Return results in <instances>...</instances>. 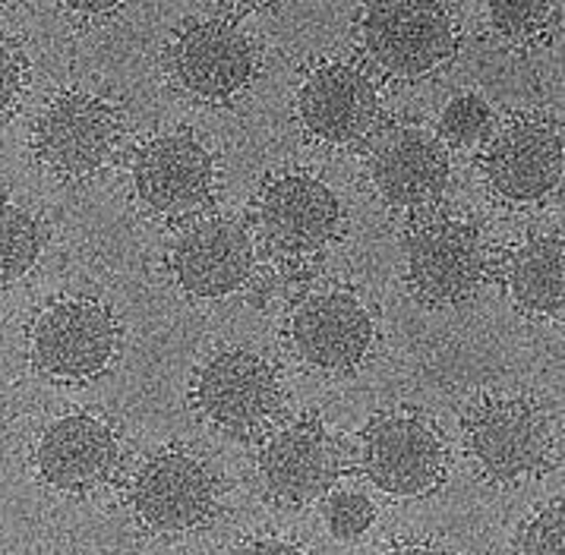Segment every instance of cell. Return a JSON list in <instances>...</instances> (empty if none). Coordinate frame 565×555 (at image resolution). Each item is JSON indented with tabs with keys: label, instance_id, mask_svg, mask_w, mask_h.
Here are the masks:
<instances>
[{
	"label": "cell",
	"instance_id": "14",
	"mask_svg": "<svg viewBox=\"0 0 565 555\" xmlns=\"http://www.w3.org/2000/svg\"><path fill=\"white\" fill-rule=\"evenodd\" d=\"M256 227L271 253L307 259L335 241L341 227L339 196L317 174H275L256 193Z\"/></svg>",
	"mask_w": 565,
	"mask_h": 555
},
{
	"label": "cell",
	"instance_id": "18",
	"mask_svg": "<svg viewBox=\"0 0 565 555\" xmlns=\"http://www.w3.org/2000/svg\"><path fill=\"white\" fill-rule=\"evenodd\" d=\"M120 467V439L105 417L67 414L47 426L35 445L39 480L64 495H89Z\"/></svg>",
	"mask_w": 565,
	"mask_h": 555
},
{
	"label": "cell",
	"instance_id": "9",
	"mask_svg": "<svg viewBox=\"0 0 565 555\" xmlns=\"http://www.w3.org/2000/svg\"><path fill=\"white\" fill-rule=\"evenodd\" d=\"M366 142V180L373 193L402 212H424L443 200L449 186V149L439 136L424 130L420 124H385L373 127Z\"/></svg>",
	"mask_w": 565,
	"mask_h": 555
},
{
	"label": "cell",
	"instance_id": "8",
	"mask_svg": "<svg viewBox=\"0 0 565 555\" xmlns=\"http://www.w3.org/2000/svg\"><path fill=\"white\" fill-rule=\"evenodd\" d=\"M124 120L111 102L89 92H64L32 127V156L61 180H86L111 164Z\"/></svg>",
	"mask_w": 565,
	"mask_h": 555
},
{
	"label": "cell",
	"instance_id": "10",
	"mask_svg": "<svg viewBox=\"0 0 565 555\" xmlns=\"http://www.w3.org/2000/svg\"><path fill=\"white\" fill-rule=\"evenodd\" d=\"M127 499L146 531L186 533L212 521L218 509V483L193 451L161 448L136 467Z\"/></svg>",
	"mask_w": 565,
	"mask_h": 555
},
{
	"label": "cell",
	"instance_id": "2",
	"mask_svg": "<svg viewBox=\"0 0 565 555\" xmlns=\"http://www.w3.org/2000/svg\"><path fill=\"white\" fill-rule=\"evenodd\" d=\"M465 448L483 480L515 487L553 465V426L534 398L497 395L468 414Z\"/></svg>",
	"mask_w": 565,
	"mask_h": 555
},
{
	"label": "cell",
	"instance_id": "26",
	"mask_svg": "<svg viewBox=\"0 0 565 555\" xmlns=\"http://www.w3.org/2000/svg\"><path fill=\"white\" fill-rule=\"evenodd\" d=\"M237 549H253V553H303V543H291L281 536H249L244 543H237Z\"/></svg>",
	"mask_w": 565,
	"mask_h": 555
},
{
	"label": "cell",
	"instance_id": "21",
	"mask_svg": "<svg viewBox=\"0 0 565 555\" xmlns=\"http://www.w3.org/2000/svg\"><path fill=\"white\" fill-rule=\"evenodd\" d=\"M487 13L502 42L531 45L553 29L559 0H487Z\"/></svg>",
	"mask_w": 565,
	"mask_h": 555
},
{
	"label": "cell",
	"instance_id": "25",
	"mask_svg": "<svg viewBox=\"0 0 565 555\" xmlns=\"http://www.w3.org/2000/svg\"><path fill=\"white\" fill-rule=\"evenodd\" d=\"M25 86H29V64L23 51L13 42L0 39V120H7L20 108Z\"/></svg>",
	"mask_w": 565,
	"mask_h": 555
},
{
	"label": "cell",
	"instance_id": "24",
	"mask_svg": "<svg viewBox=\"0 0 565 555\" xmlns=\"http://www.w3.org/2000/svg\"><path fill=\"white\" fill-rule=\"evenodd\" d=\"M565 546V509L563 499L546 502L534 517H527L515 533L512 549L524 555H556Z\"/></svg>",
	"mask_w": 565,
	"mask_h": 555
},
{
	"label": "cell",
	"instance_id": "3",
	"mask_svg": "<svg viewBox=\"0 0 565 555\" xmlns=\"http://www.w3.org/2000/svg\"><path fill=\"white\" fill-rule=\"evenodd\" d=\"M490 246L483 231L458 215H424L405 237V278L411 293L430 307H455L483 288Z\"/></svg>",
	"mask_w": 565,
	"mask_h": 555
},
{
	"label": "cell",
	"instance_id": "6",
	"mask_svg": "<svg viewBox=\"0 0 565 555\" xmlns=\"http://www.w3.org/2000/svg\"><path fill=\"white\" fill-rule=\"evenodd\" d=\"M164 70L171 86L186 98L225 105L247 92L259 70V51L231 20H190L164 47Z\"/></svg>",
	"mask_w": 565,
	"mask_h": 555
},
{
	"label": "cell",
	"instance_id": "12",
	"mask_svg": "<svg viewBox=\"0 0 565 555\" xmlns=\"http://www.w3.org/2000/svg\"><path fill=\"white\" fill-rule=\"evenodd\" d=\"M563 127L541 114L509 120L483 146V180L497 200L537 205L563 186Z\"/></svg>",
	"mask_w": 565,
	"mask_h": 555
},
{
	"label": "cell",
	"instance_id": "5",
	"mask_svg": "<svg viewBox=\"0 0 565 555\" xmlns=\"http://www.w3.org/2000/svg\"><path fill=\"white\" fill-rule=\"evenodd\" d=\"M285 392L266 356L247 348H227L205 360L193 378V407L209 426L237 442L271 433L281 417Z\"/></svg>",
	"mask_w": 565,
	"mask_h": 555
},
{
	"label": "cell",
	"instance_id": "4",
	"mask_svg": "<svg viewBox=\"0 0 565 555\" xmlns=\"http://www.w3.org/2000/svg\"><path fill=\"white\" fill-rule=\"evenodd\" d=\"M29 360L51 382L76 385L102 376L120 348V322L102 300L61 297L29 325Z\"/></svg>",
	"mask_w": 565,
	"mask_h": 555
},
{
	"label": "cell",
	"instance_id": "13",
	"mask_svg": "<svg viewBox=\"0 0 565 555\" xmlns=\"http://www.w3.org/2000/svg\"><path fill=\"white\" fill-rule=\"evenodd\" d=\"M256 268L247 227L218 215H196L168 246V275L190 300H222L247 288Z\"/></svg>",
	"mask_w": 565,
	"mask_h": 555
},
{
	"label": "cell",
	"instance_id": "15",
	"mask_svg": "<svg viewBox=\"0 0 565 555\" xmlns=\"http://www.w3.org/2000/svg\"><path fill=\"white\" fill-rule=\"evenodd\" d=\"M341 473L339 439L319 417H300L266 433L259 477L275 502L303 509L329 495Z\"/></svg>",
	"mask_w": 565,
	"mask_h": 555
},
{
	"label": "cell",
	"instance_id": "22",
	"mask_svg": "<svg viewBox=\"0 0 565 555\" xmlns=\"http://www.w3.org/2000/svg\"><path fill=\"white\" fill-rule=\"evenodd\" d=\"M493 130H497V120L480 95H455L439 114L436 136L446 149L471 152V149H483Z\"/></svg>",
	"mask_w": 565,
	"mask_h": 555
},
{
	"label": "cell",
	"instance_id": "20",
	"mask_svg": "<svg viewBox=\"0 0 565 555\" xmlns=\"http://www.w3.org/2000/svg\"><path fill=\"white\" fill-rule=\"evenodd\" d=\"M45 253L42 222L13 200H0V290L23 281Z\"/></svg>",
	"mask_w": 565,
	"mask_h": 555
},
{
	"label": "cell",
	"instance_id": "27",
	"mask_svg": "<svg viewBox=\"0 0 565 555\" xmlns=\"http://www.w3.org/2000/svg\"><path fill=\"white\" fill-rule=\"evenodd\" d=\"M57 3L76 17H108L114 10H120L127 0H57Z\"/></svg>",
	"mask_w": 565,
	"mask_h": 555
},
{
	"label": "cell",
	"instance_id": "23",
	"mask_svg": "<svg viewBox=\"0 0 565 555\" xmlns=\"http://www.w3.org/2000/svg\"><path fill=\"white\" fill-rule=\"evenodd\" d=\"M322 517L335 540L351 543V540H361L363 533L373 527L376 505L370 495H363L358 489H341V492L322 495Z\"/></svg>",
	"mask_w": 565,
	"mask_h": 555
},
{
	"label": "cell",
	"instance_id": "30",
	"mask_svg": "<svg viewBox=\"0 0 565 555\" xmlns=\"http://www.w3.org/2000/svg\"><path fill=\"white\" fill-rule=\"evenodd\" d=\"M7 3H13V0H0V7H7Z\"/></svg>",
	"mask_w": 565,
	"mask_h": 555
},
{
	"label": "cell",
	"instance_id": "29",
	"mask_svg": "<svg viewBox=\"0 0 565 555\" xmlns=\"http://www.w3.org/2000/svg\"><path fill=\"white\" fill-rule=\"evenodd\" d=\"M234 7H244V10H259V7H269L275 0H231Z\"/></svg>",
	"mask_w": 565,
	"mask_h": 555
},
{
	"label": "cell",
	"instance_id": "11",
	"mask_svg": "<svg viewBox=\"0 0 565 555\" xmlns=\"http://www.w3.org/2000/svg\"><path fill=\"white\" fill-rule=\"evenodd\" d=\"M215 158L203 139L178 130L142 142L134 158V193L159 218H196L215 200Z\"/></svg>",
	"mask_w": 565,
	"mask_h": 555
},
{
	"label": "cell",
	"instance_id": "28",
	"mask_svg": "<svg viewBox=\"0 0 565 555\" xmlns=\"http://www.w3.org/2000/svg\"><path fill=\"white\" fill-rule=\"evenodd\" d=\"M388 549H405V553H414V549H420V553H430V549H439L433 540H427V543H414V540H398V543H392Z\"/></svg>",
	"mask_w": 565,
	"mask_h": 555
},
{
	"label": "cell",
	"instance_id": "17",
	"mask_svg": "<svg viewBox=\"0 0 565 555\" xmlns=\"http://www.w3.org/2000/svg\"><path fill=\"white\" fill-rule=\"evenodd\" d=\"M288 341L300 363L319 373H354L373 351V316L348 290L303 297L288 319Z\"/></svg>",
	"mask_w": 565,
	"mask_h": 555
},
{
	"label": "cell",
	"instance_id": "1",
	"mask_svg": "<svg viewBox=\"0 0 565 555\" xmlns=\"http://www.w3.org/2000/svg\"><path fill=\"white\" fill-rule=\"evenodd\" d=\"M358 42L385 76L420 79L452 61L458 29L443 0H363Z\"/></svg>",
	"mask_w": 565,
	"mask_h": 555
},
{
	"label": "cell",
	"instance_id": "16",
	"mask_svg": "<svg viewBox=\"0 0 565 555\" xmlns=\"http://www.w3.org/2000/svg\"><path fill=\"white\" fill-rule=\"evenodd\" d=\"M297 120L322 146H361L380 124V92L373 76L348 61H326L297 89Z\"/></svg>",
	"mask_w": 565,
	"mask_h": 555
},
{
	"label": "cell",
	"instance_id": "19",
	"mask_svg": "<svg viewBox=\"0 0 565 555\" xmlns=\"http://www.w3.org/2000/svg\"><path fill=\"white\" fill-rule=\"evenodd\" d=\"M505 288L512 303L534 319H559L565 303L563 231L521 241L505 263Z\"/></svg>",
	"mask_w": 565,
	"mask_h": 555
},
{
	"label": "cell",
	"instance_id": "7",
	"mask_svg": "<svg viewBox=\"0 0 565 555\" xmlns=\"http://www.w3.org/2000/svg\"><path fill=\"white\" fill-rule=\"evenodd\" d=\"M361 470L385 495L420 499L443 487L449 448L433 420L411 410H388L361 433Z\"/></svg>",
	"mask_w": 565,
	"mask_h": 555
}]
</instances>
